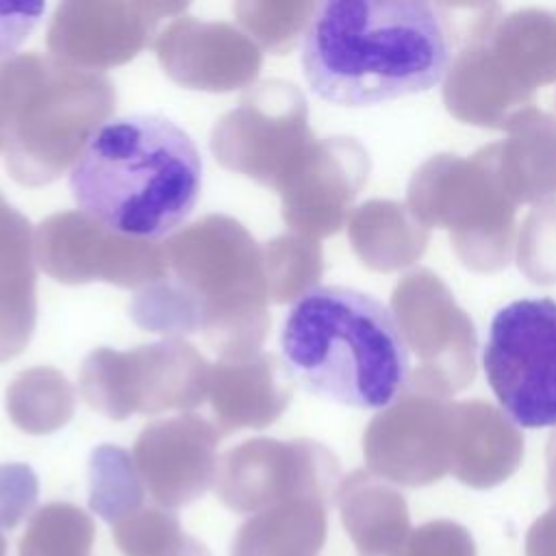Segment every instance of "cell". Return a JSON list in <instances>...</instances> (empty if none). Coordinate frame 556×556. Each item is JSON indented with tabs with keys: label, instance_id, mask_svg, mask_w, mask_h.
I'll list each match as a JSON object with an SVG mask.
<instances>
[{
	"label": "cell",
	"instance_id": "14",
	"mask_svg": "<svg viewBox=\"0 0 556 556\" xmlns=\"http://www.w3.org/2000/svg\"><path fill=\"white\" fill-rule=\"evenodd\" d=\"M293 378L285 363L267 352L245 361H217L211 365L208 400L222 434L271 426L289 406Z\"/></svg>",
	"mask_w": 556,
	"mask_h": 556
},
{
	"label": "cell",
	"instance_id": "26",
	"mask_svg": "<svg viewBox=\"0 0 556 556\" xmlns=\"http://www.w3.org/2000/svg\"><path fill=\"white\" fill-rule=\"evenodd\" d=\"M30 63L33 52L15 54L7 61H0V152L4 150L15 109L28 78Z\"/></svg>",
	"mask_w": 556,
	"mask_h": 556
},
{
	"label": "cell",
	"instance_id": "3",
	"mask_svg": "<svg viewBox=\"0 0 556 556\" xmlns=\"http://www.w3.org/2000/svg\"><path fill=\"white\" fill-rule=\"evenodd\" d=\"M280 352L302 389L350 408H387L408 380V345L395 315L343 285L313 287L293 302Z\"/></svg>",
	"mask_w": 556,
	"mask_h": 556
},
{
	"label": "cell",
	"instance_id": "7",
	"mask_svg": "<svg viewBox=\"0 0 556 556\" xmlns=\"http://www.w3.org/2000/svg\"><path fill=\"white\" fill-rule=\"evenodd\" d=\"M484 378L519 428H556V300L521 298L491 317Z\"/></svg>",
	"mask_w": 556,
	"mask_h": 556
},
{
	"label": "cell",
	"instance_id": "27",
	"mask_svg": "<svg viewBox=\"0 0 556 556\" xmlns=\"http://www.w3.org/2000/svg\"><path fill=\"white\" fill-rule=\"evenodd\" d=\"M0 556H7V539L2 534V530H0Z\"/></svg>",
	"mask_w": 556,
	"mask_h": 556
},
{
	"label": "cell",
	"instance_id": "8",
	"mask_svg": "<svg viewBox=\"0 0 556 556\" xmlns=\"http://www.w3.org/2000/svg\"><path fill=\"white\" fill-rule=\"evenodd\" d=\"M304 148V96L293 83L280 78L248 87L237 106L224 113L211 130V152L224 169L271 189H278Z\"/></svg>",
	"mask_w": 556,
	"mask_h": 556
},
{
	"label": "cell",
	"instance_id": "16",
	"mask_svg": "<svg viewBox=\"0 0 556 556\" xmlns=\"http://www.w3.org/2000/svg\"><path fill=\"white\" fill-rule=\"evenodd\" d=\"M326 539L319 500L298 497L254 513L241 523L230 556H317Z\"/></svg>",
	"mask_w": 556,
	"mask_h": 556
},
{
	"label": "cell",
	"instance_id": "11",
	"mask_svg": "<svg viewBox=\"0 0 556 556\" xmlns=\"http://www.w3.org/2000/svg\"><path fill=\"white\" fill-rule=\"evenodd\" d=\"M326 463L311 441L248 439L230 447L217 463L215 495L239 515H254L280 502L326 497Z\"/></svg>",
	"mask_w": 556,
	"mask_h": 556
},
{
	"label": "cell",
	"instance_id": "6",
	"mask_svg": "<svg viewBox=\"0 0 556 556\" xmlns=\"http://www.w3.org/2000/svg\"><path fill=\"white\" fill-rule=\"evenodd\" d=\"M211 363L185 339L130 350L96 348L78 374L83 400L111 419L191 410L208 397Z\"/></svg>",
	"mask_w": 556,
	"mask_h": 556
},
{
	"label": "cell",
	"instance_id": "25",
	"mask_svg": "<svg viewBox=\"0 0 556 556\" xmlns=\"http://www.w3.org/2000/svg\"><path fill=\"white\" fill-rule=\"evenodd\" d=\"M41 2H0V61L15 56V50L30 37L43 15Z\"/></svg>",
	"mask_w": 556,
	"mask_h": 556
},
{
	"label": "cell",
	"instance_id": "10",
	"mask_svg": "<svg viewBox=\"0 0 556 556\" xmlns=\"http://www.w3.org/2000/svg\"><path fill=\"white\" fill-rule=\"evenodd\" d=\"M187 2L67 0L48 24L46 43L56 61L80 70H109L154 43L163 17H180Z\"/></svg>",
	"mask_w": 556,
	"mask_h": 556
},
{
	"label": "cell",
	"instance_id": "22",
	"mask_svg": "<svg viewBox=\"0 0 556 556\" xmlns=\"http://www.w3.org/2000/svg\"><path fill=\"white\" fill-rule=\"evenodd\" d=\"M317 4L313 2H278V0H241L235 2L243 33L261 48L271 54H285L295 48L304 37L306 26Z\"/></svg>",
	"mask_w": 556,
	"mask_h": 556
},
{
	"label": "cell",
	"instance_id": "17",
	"mask_svg": "<svg viewBox=\"0 0 556 556\" xmlns=\"http://www.w3.org/2000/svg\"><path fill=\"white\" fill-rule=\"evenodd\" d=\"M9 419L26 434H50L63 428L76 408V391L54 367L20 371L7 387Z\"/></svg>",
	"mask_w": 556,
	"mask_h": 556
},
{
	"label": "cell",
	"instance_id": "24",
	"mask_svg": "<svg viewBox=\"0 0 556 556\" xmlns=\"http://www.w3.org/2000/svg\"><path fill=\"white\" fill-rule=\"evenodd\" d=\"M39 480L28 465H0V530L15 528L37 504Z\"/></svg>",
	"mask_w": 556,
	"mask_h": 556
},
{
	"label": "cell",
	"instance_id": "13",
	"mask_svg": "<svg viewBox=\"0 0 556 556\" xmlns=\"http://www.w3.org/2000/svg\"><path fill=\"white\" fill-rule=\"evenodd\" d=\"M152 48L174 83L211 93L254 85L263 65L261 48L243 30L193 15L174 17L156 33Z\"/></svg>",
	"mask_w": 556,
	"mask_h": 556
},
{
	"label": "cell",
	"instance_id": "20",
	"mask_svg": "<svg viewBox=\"0 0 556 556\" xmlns=\"http://www.w3.org/2000/svg\"><path fill=\"white\" fill-rule=\"evenodd\" d=\"M128 313L139 328L163 334L165 339H182L202 332V306L174 276H165L137 289Z\"/></svg>",
	"mask_w": 556,
	"mask_h": 556
},
{
	"label": "cell",
	"instance_id": "15",
	"mask_svg": "<svg viewBox=\"0 0 556 556\" xmlns=\"http://www.w3.org/2000/svg\"><path fill=\"white\" fill-rule=\"evenodd\" d=\"M35 326V228L0 193V363L26 350Z\"/></svg>",
	"mask_w": 556,
	"mask_h": 556
},
{
	"label": "cell",
	"instance_id": "19",
	"mask_svg": "<svg viewBox=\"0 0 556 556\" xmlns=\"http://www.w3.org/2000/svg\"><path fill=\"white\" fill-rule=\"evenodd\" d=\"M93 519L70 502L37 508L20 539L17 556H91Z\"/></svg>",
	"mask_w": 556,
	"mask_h": 556
},
{
	"label": "cell",
	"instance_id": "23",
	"mask_svg": "<svg viewBox=\"0 0 556 556\" xmlns=\"http://www.w3.org/2000/svg\"><path fill=\"white\" fill-rule=\"evenodd\" d=\"M267 295L274 304L300 300L319 276V254L300 235H278L263 245Z\"/></svg>",
	"mask_w": 556,
	"mask_h": 556
},
{
	"label": "cell",
	"instance_id": "21",
	"mask_svg": "<svg viewBox=\"0 0 556 556\" xmlns=\"http://www.w3.org/2000/svg\"><path fill=\"white\" fill-rule=\"evenodd\" d=\"M113 539L124 556H213L187 534L178 517L161 506H143L113 526Z\"/></svg>",
	"mask_w": 556,
	"mask_h": 556
},
{
	"label": "cell",
	"instance_id": "9",
	"mask_svg": "<svg viewBox=\"0 0 556 556\" xmlns=\"http://www.w3.org/2000/svg\"><path fill=\"white\" fill-rule=\"evenodd\" d=\"M35 261L63 285L146 287L169 271L165 245L111 230L85 211L52 213L35 228Z\"/></svg>",
	"mask_w": 556,
	"mask_h": 556
},
{
	"label": "cell",
	"instance_id": "1",
	"mask_svg": "<svg viewBox=\"0 0 556 556\" xmlns=\"http://www.w3.org/2000/svg\"><path fill=\"white\" fill-rule=\"evenodd\" d=\"M450 26L424 0H328L302 37L311 91L339 106H371L437 87L452 65Z\"/></svg>",
	"mask_w": 556,
	"mask_h": 556
},
{
	"label": "cell",
	"instance_id": "18",
	"mask_svg": "<svg viewBox=\"0 0 556 556\" xmlns=\"http://www.w3.org/2000/svg\"><path fill=\"white\" fill-rule=\"evenodd\" d=\"M146 489L132 456L119 445H98L89 456V508L111 526L143 508Z\"/></svg>",
	"mask_w": 556,
	"mask_h": 556
},
{
	"label": "cell",
	"instance_id": "4",
	"mask_svg": "<svg viewBox=\"0 0 556 556\" xmlns=\"http://www.w3.org/2000/svg\"><path fill=\"white\" fill-rule=\"evenodd\" d=\"M178 278L202 306V334L219 361H245L261 352L269 330V295L263 248L241 222L204 215L165 239Z\"/></svg>",
	"mask_w": 556,
	"mask_h": 556
},
{
	"label": "cell",
	"instance_id": "5",
	"mask_svg": "<svg viewBox=\"0 0 556 556\" xmlns=\"http://www.w3.org/2000/svg\"><path fill=\"white\" fill-rule=\"evenodd\" d=\"M115 87L102 72L33 52L2 150L11 178L24 187L56 180L115 113Z\"/></svg>",
	"mask_w": 556,
	"mask_h": 556
},
{
	"label": "cell",
	"instance_id": "12",
	"mask_svg": "<svg viewBox=\"0 0 556 556\" xmlns=\"http://www.w3.org/2000/svg\"><path fill=\"white\" fill-rule=\"evenodd\" d=\"M222 430L208 419L182 413L146 426L132 447L143 489L167 510L191 504L215 482Z\"/></svg>",
	"mask_w": 556,
	"mask_h": 556
},
{
	"label": "cell",
	"instance_id": "2",
	"mask_svg": "<svg viewBox=\"0 0 556 556\" xmlns=\"http://www.w3.org/2000/svg\"><path fill=\"white\" fill-rule=\"evenodd\" d=\"M72 195L115 232L159 241L193 211L202 159L191 137L156 113L109 119L70 172Z\"/></svg>",
	"mask_w": 556,
	"mask_h": 556
}]
</instances>
